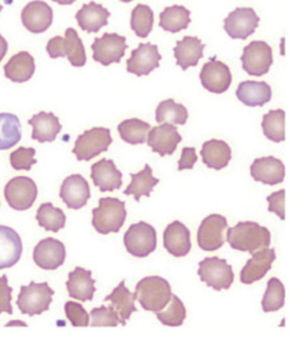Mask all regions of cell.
Returning <instances> with one entry per match:
<instances>
[{
  "instance_id": "1",
  "label": "cell",
  "mask_w": 305,
  "mask_h": 351,
  "mask_svg": "<svg viewBox=\"0 0 305 351\" xmlns=\"http://www.w3.org/2000/svg\"><path fill=\"white\" fill-rule=\"evenodd\" d=\"M225 241L232 250L241 252L245 251L253 255L260 250L270 247L271 234L269 229L258 225L257 222L244 221L231 229L227 228Z\"/></svg>"
},
{
  "instance_id": "2",
  "label": "cell",
  "mask_w": 305,
  "mask_h": 351,
  "mask_svg": "<svg viewBox=\"0 0 305 351\" xmlns=\"http://www.w3.org/2000/svg\"><path fill=\"white\" fill-rule=\"evenodd\" d=\"M133 294L144 310L156 313L167 306L173 295V290L167 280L160 276H150L136 285Z\"/></svg>"
},
{
  "instance_id": "3",
  "label": "cell",
  "mask_w": 305,
  "mask_h": 351,
  "mask_svg": "<svg viewBox=\"0 0 305 351\" xmlns=\"http://www.w3.org/2000/svg\"><path fill=\"white\" fill-rule=\"evenodd\" d=\"M127 218L125 203L115 197H102L99 199L98 206L93 209L94 229L99 234L119 232Z\"/></svg>"
},
{
  "instance_id": "4",
  "label": "cell",
  "mask_w": 305,
  "mask_h": 351,
  "mask_svg": "<svg viewBox=\"0 0 305 351\" xmlns=\"http://www.w3.org/2000/svg\"><path fill=\"white\" fill-rule=\"evenodd\" d=\"M46 50L51 59L66 56L73 67H84L86 64L84 43L73 27L66 29L64 37L56 36L51 38L46 46Z\"/></svg>"
},
{
  "instance_id": "5",
  "label": "cell",
  "mask_w": 305,
  "mask_h": 351,
  "mask_svg": "<svg viewBox=\"0 0 305 351\" xmlns=\"http://www.w3.org/2000/svg\"><path fill=\"white\" fill-rule=\"evenodd\" d=\"M53 297V290L47 282H30L27 286H21L17 298V307L24 315H42L50 308Z\"/></svg>"
},
{
  "instance_id": "6",
  "label": "cell",
  "mask_w": 305,
  "mask_h": 351,
  "mask_svg": "<svg viewBox=\"0 0 305 351\" xmlns=\"http://www.w3.org/2000/svg\"><path fill=\"white\" fill-rule=\"evenodd\" d=\"M111 144V131L103 127H95L85 131L76 138L72 152L76 156L77 161H90L94 157L108 150Z\"/></svg>"
},
{
  "instance_id": "7",
  "label": "cell",
  "mask_w": 305,
  "mask_h": 351,
  "mask_svg": "<svg viewBox=\"0 0 305 351\" xmlns=\"http://www.w3.org/2000/svg\"><path fill=\"white\" fill-rule=\"evenodd\" d=\"M199 277L206 286L217 291L228 290L235 280L232 267L219 257H206L199 264Z\"/></svg>"
},
{
  "instance_id": "8",
  "label": "cell",
  "mask_w": 305,
  "mask_h": 351,
  "mask_svg": "<svg viewBox=\"0 0 305 351\" xmlns=\"http://www.w3.org/2000/svg\"><path fill=\"white\" fill-rule=\"evenodd\" d=\"M124 245L132 256H149L157 248V231L144 221L133 223L124 234Z\"/></svg>"
},
{
  "instance_id": "9",
  "label": "cell",
  "mask_w": 305,
  "mask_h": 351,
  "mask_svg": "<svg viewBox=\"0 0 305 351\" xmlns=\"http://www.w3.org/2000/svg\"><path fill=\"white\" fill-rule=\"evenodd\" d=\"M38 196L36 182L27 176L12 178L4 187V197L8 205L19 212L27 210L33 206Z\"/></svg>"
},
{
  "instance_id": "10",
  "label": "cell",
  "mask_w": 305,
  "mask_h": 351,
  "mask_svg": "<svg viewBox=\"0 0 305 351\" xmlns=\"http://www.w3.org/2000/svg\"><path fill=\"white\" fill-rule=\"evenodd\" d=\"M243 69L251 76H264L273 64V50L264 41H253L244 47L241 55Z\"/></svg>"
},
{
  "instance_id": "11",
  "label": "cell",
  "mask_w": 305,
  "mask_h": 351,
  "mask_svg": "<svg viewBox=\"0 0 305 351\" xmlns=\"http://www.w3.org/2000/svg\"><path fill=\"white\" fill-rule=\"evenodd\" d=\"M92 50L94 60L107 67L120 63L127 50V40L118 33H105L101 38L94 40Z\"/></svg>"
},
{
  "instance_id": "12",
  "label": "cell",
  "mask_w": 305,
  "mask_h": 351,
  "mask_svg": "<svg viewBox=\"0 0 305 351\" xmlns=\"http://www.w3.org/2000/svg\"><path fill=\"white\" fill-rule=\"evenodd\" d=\"M199 80L208 92L214 95H223L230 89V85L232 82V75L227 64L223 62H219L217 56H212L201 69Z\"/></svg>"
},
{
  "instance_id": "13",
  "label": "cell",
  "mask_w": 305,
  "mask_h": 351,
  "mask_svg": "<svg viewBox=\"0 0 305 351\" xmlns=\"http://www.w3.org/2000/svg\"><path fill=\"white\" fill-rule=\"evenodd\" d=\"M228 228L225 217L221 215H210L202 219L197 231V243L202 251L212 252L223 247V232Z\"/></svg>"
},
{
  "instance_id": "14",
  "label": "cell",
  "mask_w": 305,
  "mask_h": 351,
  "mask_svg": "<svg viewBox=\"0 0 305 351\" xmlns=\"http://www.w3.org/2000/svg\"><path fill=\"white\" fill-rule=\"evenodd\" d=\"M260 25V17L253 8H236L225 19V33L234 40H247Z\"/></svg>"
},
{
  "instance_id": "15",
  "label": "cell",
  "mask_w": 305,
  "mask_h": 351,
  "mask_svg": "<svg viewBox=\"0 0 305 351\" xmlns=\"http://www.w3.org/2000/svg\"><path fill=\"white\" fill-rule=\"evenodd\" d=\"M180 141L182 136L178 131V127L169 123H163L150 128L146 140L147 145L154 153H158L160 157L173 154Z\"/></svg>"
},
{
  "instance_id": "16",
  "label": "cell",
  "mask_w": 305,
  "mask_h": 351,
  "mask_svg": "<svg viewBox=\"0 0 305 351\" xmlns=\"http://www.w3.org/2000/svg\"><path fill=\"white\" fill-rule=\"evenodd\" d=\"M160 59L157 45L140 43L131 53V58L127 62V71L136 76H147L160 67Z\"/></svg>"
},
{
  "instance_id": "17",
  "label": "cell",
  "mask_w": 305,
  "mask_h": 351,
  "mask_svg": "<svg viewBox=\"0 0 305 351\" xmlns=\"http://www.w3.org/2000/svg\"><path fill=\"white\" fill-rule=\"evenodd\" d=\"M66 247L58 239L46 238L34 247L33 260L43 270H56L66 261Z\"/></svg>"
},
{
  "instance_id": "18",
  "label": "cell",
  "mask_w": 305,
  "mask_h": 351,
  "mask_svg": "<svg viewBox=\"0 0 305 351\" xmlns=\"http://www.w3.org/2000/svg\"><path fill=\"white\" fill-rule=\"evenodd\" d=\"M21 21L27 32L34 34L43 33L53 24V8L46 1L33 0L21 11Z\"/></svg>"
},
{
  "instance_id": "19",
  "label": "cell",
  "mask_w": 305,
  "mask_h": 351,
  "mask_svg": "<svg viewBox=\"0 0 305 351\" xmlns=\"http://www.w3.org/2000/svg\"><path fill=\"white\" fill-rule=\"evenodd\" d=\"M276 258V250L273 248H264L254 252L240 271V281L244 285H252L263 280L267 271L271 269Z\"/></svg>"
},
{
  "instance_id": "20",
  "label": "cell",
  "mask_w": 305,
  "mask_h": 351,
  "mask_svg": "<svg viewBox=\"0 0 305 351\" xmlns=\"http://www.w3.org/2000/svg\"><path fill=\"white\" fill-rule=\"evenodd\" d=\"M60 199L69 209H81L90 199V187L88 180L80 176L73 174L64 179L60 187Z\"/></svg>"
},
{
  "instance_id": "21",
  "label": "cell",
  "mask_w": 305,
  "mask_h": 351,
  "mask_svg": "<svg viewBox=\"0 0 305 351\" xmlns=\"http://www.w3.org/2000/svg\"><path fill=\"white\" fill-rule=\"evenodd\" d=\"M286 167L276 157H261L251 165V176L256 182L267 186H276L284 180Z\"/></svg>"
},
{
  "instance_id": "22",
  "label": "cell",
  "mask_w": 305,
  "mask_h": 351,
  "mask_svg": "<svg viewBox=\"0 0 305 351\" xmlns=\"http://www.w3.org/2000/svg\"><path fill=\"white\" fill-rule=\"evenodd\" d=\"M163 245L173 256H186L192 251L191 231L180 221H173L164 230Z\"/></svg>"
},
{
  "instance_id": "23",
  "label": "cell",
  "mask_w": 305,
  "mask_h": 351,
  "mask_svg": "<svg viewBox=\"0 0 305 351\" xmlns=\"http://www.w3.org/2000/svg\"><path fill=\"white\" fill-rule=\"evenodd\" d=\"M23 255V242L14 229L0 225V270L14 267Z\"/></svg>"
},
{
  "instance_id": "24",
  "label": "cell",
  "mask_w": 305,
  "mask_h": 351,
  "mask_svg": "<svg viewBox=\"0 0 305 351\" xmlns=\"http://www.w3.org/2000/svg\"><path fill=\"white\" fill-rule=\"evenodd\" d=\"M92 179L94 186L101 192H112L123 184V174L112 160H101L92 166Z\"/></svg>"
},
{
  "instance_id": "25",
  "label": "cell",
  "mask_w": 305,
  "mask_h": 351,
  "mask_svg": "<svg viewBox=\"0 0 305 351\" xmlns=\"http://www.w3.org/2000/svg\"><path fill=\"white\" fill-rule=\"evenodd\" d=\"M68 295L80 302L93 300L95 293V281L92 278V271L77 267L69 271L66 281Z\"/></svg>"
},
{
  "instance_id": "26",
  "label": "cell",
  "mask_w": 305,
  "mask_h": 351,
  "mask_svg": "<svg viewBox=\"0 0 305 351\" xmlns=\"http://www.w3.org/2000/svg\"><path fill=\"white\" fill-rule=\"evenodd\" d=\"M205 43H202L197 37L186 36L183 40L176 42L173 47V55L176 59V64L186 71L189 67H196L199 59L204 56Z\"/></svg>"
},
{
  "instance_id": "27",
  "label": "cell",
  "mask_w": 305,
  "mask_h": 351,
  "mask_svg": "<svg viewBox=\"0 0 305 351\" xmlns=\"http://www.w3.org/2000/svg\"><path fill=\"white\" fill-rule=\"evenodd\" d=\"M110 12L106 8L95 1L84 4L76 14L79 27L86 33H97L108 24Z\"/></svg>"
},
{
  "instance_id": "28",
  "label": "cell",
  "mask_w": 305,
  "mask_h": 351,
  "mask_svg": "<svg viewBox=\"0 0 305 351\" xmlns=\"http://www.w3.org/2000/svg\"><path fill=\"white\" fill-rule=\"evenodd\" d=\"M27 123L33 127L32 138L38 143H53L62 131V124L53 112H38Z\"/></svg>"
},
{
  "instance_id": "29",
  "label": "cell",
  "mask_w": 305,
  "mask_h": 351,
  "mask_svg": "<svg viewBox=\"0 0 305 351\" xmlns=\"http://www.w3.org/2000/svg\"><path fill=\"white\" fill-rule=\"evenodd\" d=\"M236 97L245 106H264L271 101V88L265 82H240L236 89Z\"/></svg>"
},
{
  "instance_id": "30",
  "label": "cell",
  "mask_w": 305,
  "mask_h": 351,
  "mask_svg": "<svg viewBox=\"0 0 305 351\" xmlns=\"http://www.w3.org/2000/svg\"><path fill=\"white\" fill-rule=\"evenodd\" d=\"M36 72L34 58L27 51L14 55L4 66V76L11 82H27L33 77Z\"/></svg>"
},
{
  "instance_id": "31",
  "label": "cell",
  "mask_w": 305,
  "mask_h": 351,
  "mask_svg": "<svg viewBox=\"0 0 305 351\" xmlns=\"http://www.w3.org/2000/svg\"><path fill=\"white\" fill-rule=\"evenodd\" d=\"M202 162L209 169L222 170L231 161V148L223 140H209L205 141L201 148Z\"/></svg>"
},
{
  "instance_id": "32",
  "label": "cell",
  "mask_w": 305,
  "mask_h": 351,
  "mask_svg": "<svg viewBox=\"0 0 305 351\" xmlns=\"http://www.w3.org/2000/svg\"><path fill=\"white\" fill-rule=\"evenodd\" d=\"M105 302L111 303V307L119 315L123 325H127L131 315L137 312V308L134 306V294L127 289L125 281H121L112 290V293L105 298Z\"/></svg>"
},
{
  "instance_id": "33",
  "label": "cell",
  "mask_w": 305,
  "mask_h": 351,
  "mask_svg": "<svg viewBox=\"0 0 305 351\" xmlns=\"http://www.w3.org/2000/svg\"><path fill=\"white\" fill-rule=\"evenodd\" d=\"M131 178H132V182L127 189H124V195L133 196L136 202H140L143 196L150 197V193L160 183V179L154 178L153 170L149 165H145L143 171L137 174H131Z\"/></svg>"
},
{
  "instance_id": "34",
  "label": "cell",
  "mask_w": 305,
  "mask_h": 351,
  "mask_svg": "<svg viewBox=\"0 0 305 351\" xmlns=\"http://www.w3.org/2000/svg\"><path fill=\"white\" fill-rule=\"evenodd\" d=\"M191 24V11L183 5H171L164 8L160 14V27L170 32L179 33L186 30Z\"/></svg>"
},
{
  "instance_id": "35",
  "label": "cell",
  "mask_w": 305,
  "mask_h": 351,
  "mask_svg": "<svg viewBox=\"0 0 305 351\" xmlns=\"http://www.w3.org/2000/svg\"><path fill=\"white\" fill-rule=\"evenodd\" d=\"M21 140L20 119L10 112L0 114V150L11 149Z\"/></svg>"
},
{
  "instance_id": "36",
  "label": "cell",
  "mask_w": 305,
  "mask_h": 351,
  "mask_svg": "<svg viewBox=\"0 0 305 351\" xmlns=\"http://www.w3.org/2000/svg\"><path fill=\"white\" fill-rule=\"evenodd\" d=\"M149 131H150V124L137 118L123 121L118 125V132L121 140L131 145L145 144Z\"/></svg>"
},
{
  "instance_id": "37",
  "label": "cell",
  "mask_w": 305,
  "mask_h": 351,
  "mask_svg": "<svg viewBox=\"0 0 305 351\" xmlns=\"http://www.w3.org/2000/svg\"><path fill=\"white\" fill-rule=\"evenodd\" d=\"M188 110L184 105L176 104L173 98L162 101L156 110V121L158 124H179L184 125L188 121Z\"/></svg>"
},
{
  "instance_id": "38",
  "label": "cell",
  "mask_w": 305,
  "mask_h": 351,
  "mask_svg": "<svg viewBox=\"0 0 305 351\" xmlns=\"http://www.w3.org/2000/svg\"><path fill=\"white\" fill-rule=\"evenodd\" d=\"M36 219L40 228L47 231L58 232L66 226V217L64 212L51 203H45L40 205L37 210Z\"/></svg>"
},
{
  "instance_id": "39",
  "label": "cell",
  "mask_w": 305,
  "mask_h": 351,
  "mask_svg": "<svg viewBox=\"0 0 305 351\" xmlns=\"http://www.w3.org/2000/svg\"><path fill=\"white\" fill-rule=\"evenodd\" d=\"M284 118L286 112L279 110H270L263 118V132L264 135L274 143H282L286 138L284 134Z\"/></svg>"
},
{
  "instance_id": "40",
  "label": "cell",
  "mask_w": 305,
  "mask_h": 351,
  "mask_svg": "<svg viewBox=\"0 0 305 351\" xmlns=\"http://www.w3.org/2000/svg\"><path fill=\"white\" fill-rule=\"evenodd\" d=\"M154 12L146 4H138L133 8L131 14V27L134 34L140 38H146L153 30Z\"/></svg>"
},
{
  "instance_id": "41",
  "label": "cell",
  "mask_w": 305,
  "mask_h": 351,
  "mask_svg": "<svg viewBox=\"0 0 305 351\" xmlns=\"http://www.w3.org/2000/svg\"><path fill=\"white\" fill-rule=\"evenodd\" d=\"M156 315H157V319L160 320V324L166 325V326H180L186 320V310L184 303L180 300V298L173 294L167 306L160 312H156Z\"/></svg>"
},
{
  "instance_id": "42",
  "label": "cell",
  "mask_w": 305,
  "mask_h": 351,
  "mask_svg": "<svg viewBox=\"0 0 305 351\" xmlns=\"http://www.w3.org/2000/svg\"><path fill=\"white\" fill-rule=\"evenodd\" d=\"M284 298H286V290L283 284L276 277L270 278L267 282L265 295L263 298V303H261L263 311L269 313V312L280 310L284 306Z\"/></svg>"
},
{
  "instance_id": "43",
  "label": "cell",
  "mask_w": 305,
  "mask_h": 351,
  "mask_svg": "<svg viewBox=\"0 0 305 351\" xmlns=\"http://www.w3.org/2000/svg\"><path fill=\"white\" fill-rule=\"evenodd\" d=\"M90 317H92V323H89V325H92V326H118L119 324L123 325L119 315L111 306L110 307L102 306V307H98V308H93L90 312Z\"/></svg>"
},
{
  "instance_id": "44",
  "label": "cell",
  "mask_w": 305,
  "mask_h": 351,
  "mask_svg": "<svg viewBox=\"0 0 305 351\" xmlns=\"http://www.w3.org/2000/svg\"><path fill=\"white\" fill-rule=\"evenodd\" d=\"M36 157V149L19 148L11 153L10 162L14 170H25L29 171L33 165L37 163Z\"/></svg>"
},
{
  "instance_id": "45",
  "label": "cell",
  "mask_w": 305,
  "mask_h": 351,
  "mask_svg": "<svg viewBox=\"0 0 305 351\" xmlns=\"http://www.w3.org/2000/svg\"><path fill=\"white\" fill-rule=\"evenodd\" d=\"M64 312H66V319L73 326H88L90 323V316L82 307L81 303L66 302L64 304Z\"/></svg>"
},
{
  "instance_id": "46",
  "label": "cell",
  "mask_w": 305,
  "mask_h": 351,
  "mask_svg": "<svg viewBox=\"0 0 305 351\" xmlns=\"http://www.w3.org/2000/svg\"><path fill=\"white\" fill-rule=\"evenodd\" d=\"M12 287L8 285V277L4 274L0 277V315L3 312L12 315Z\"/></svg>"
},
{
  "instance_id": "47",
  "label": "cell",
  "mask_w": 305,
  "mask_h": 351,
  "mask_svg": "<svg viewBox=\"0 0 305 351\" xmlns=\"http://www.w3.org/2000/svg\"><path fill=\"white\" fill-rule=\"evenodd\" d=\"M284 195L286 191L280 189L278 192H274L267 196V203H269V212L276 213L280 219H286L284 216Z\"/></svg>"
},
{
  "instance_id": "48",
  "label": "cell",
  "mask_w": 305,
  "mask_h": 351,
  "mask_svg": "<svg viewBox=\"0 0 305 351\" xmlns=\"http://www.w3.org/2000/svg\"><path fill=\"white\" fill-rule=\"evenodd\" d=\"M199 160L197 157V153H196V149L195 148H183L182 150V157L178 162V170L182 171V170H191L193 169V166L196 165Z\"/></svg>"
},
{
  "instance_id": "49",
  "label": "cell",
  "mask_w": 305,
  "mask_h": 351,
  "mask_svg": "<svg viewBox=\"0 0 305 351\" xmlns=\"http://www.w3.org/2000/svg\"><path fill=\"white\" fill-rule=\"evenodd\" d=\"M7 51H8V42L0 34V62L4 59Z\"/></svg>"
},
{
  "instance_id": "50",
  "label": "cell",
  "mask_w": 305,
  "mask_h": 351,
  "mask_svg": "<svg viewBox=\"0 0 305 351\" xmlns=\"http://www.w3.org/2000/svg\"><path fill=\"white\" fill-rule=\"evenodd\" d=\"M53 1L60 4V5H71V4H73L76 0H53Z\"/></svg>"
},
{
  "instance_id": "51",
  "label": "cell",
  "mask_w": 305,
  "mask_h": 351,
  "mask_svg": "<svg viewBox=\"0 0 305 351\" xmlns=\"http://www.w3.org/2000/svg\"><path fill=\"white\" fill-rule=\"evenodd\" d=\"M12 325H23V326H27V324L23 323V322H11V323L7 324V326H12Z\"/></svg>"
},
{
  "instance_id": "52",
  "label": "cell",
  "mask_w": 305,
  "mask_h": 351,
  "mask_svg": "<svg viewBox=\"0 0 305 351\" xmlns=\"http://www.w3.org/2000/svg\"><path fill=\"white\" fill-rule=\"evenodd\" d=\"M120 1H123V3H131L132 0H120Z\"/></svg>"
},
{
  "instance_id": "53",
  "label": "cell",
  "mask_w": 305,
  "mask_h": 351,
  "mask_svg": "<svg viewBox=\"0 0 305 351\" xmlns=\"http://www.w3.org/2000/svg\"><path fill=\"white\" fill-rule=\"evenodd\" d=\"M1 11H3V5H0V12H1Z\"/></svg>"
}]
</instances>
